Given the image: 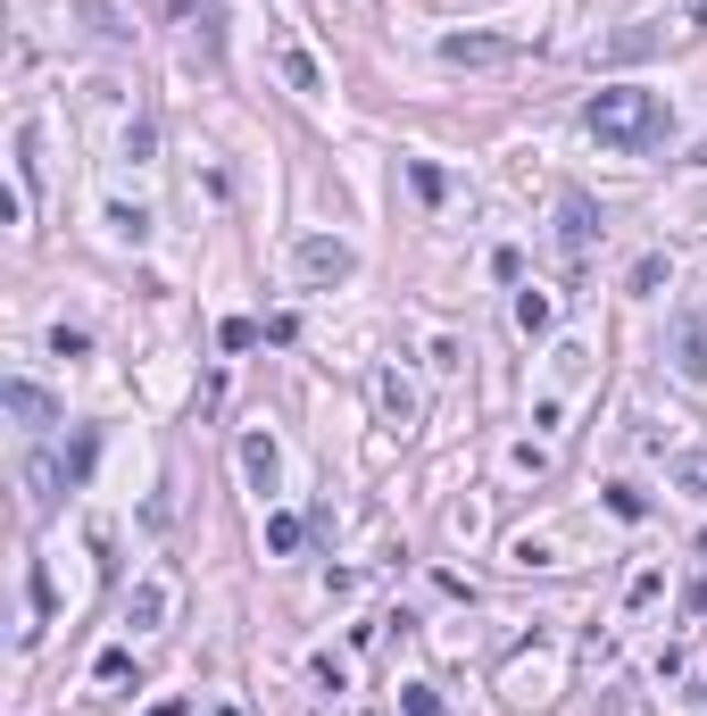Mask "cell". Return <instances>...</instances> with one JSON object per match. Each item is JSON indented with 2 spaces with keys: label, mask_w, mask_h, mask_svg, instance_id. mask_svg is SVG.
Returning <instances> with one entry per match:
<instances>
[{
  "label": "cell",
  "mask_w": 707,
  "mask_h": 716,
  "mask_svg": "<svg viewBox=\"0 0 707 716\" xmlns=\"http://www.w3.org/2000/svg\"><path fill=\"white\" fill-rule=\"evenodd\" d=\"M666 126H674L666 93H641V84H608V93L583 100V133H591V142H608V151H624V159L657 151V142H666Z\"/></svg>",
  "instance_id": "cell-1"
},
{
  "label": "cell",
  "mask_w": 707,
  "mask_h": 716,
  "mask_svg": "<svg viewBox=\"0 0 707 716\" xmlns=\"http://www.w3.org/2000/svg\"><path fill=\"white\" fill-rule=\"evenodd\" d=\"M599 226H608V217L591 208V192H566V200H558V250H566V267H583V259H591Z\"/></svg>",
  "instance_id": "cell-2"
},
{
  "label": "cell",
  "mask_w": 707,
  "mask_h": 716,
  "mask_svg": "<svg viewBox=\"0 0 707 716\" xmlns=\"http://www.w3.org/2000/svg\"><path fill=\"white\" fill-rule=\"evenodd\" d=\"M0 400H9V409H18L25 425H34V434H42V425H58V400L42 392V383H25V376H9V383H0Z\"/></svg>",
  "instance_id": "cell-3"
},
{
  "label": "cell",
  "mask_w": 707,
  "mask_h": 716,
  "mask_svg": "<svg viewBox=\"0 0 707 716\" xmlns=\"http://www.w3.org/2000/svg\"><path fill=\"white\" fill-rule=\"evenodd\" d=\"M350 250H341V242H300V275H308V283H341V275H350Z\"/></svg>",
  "instance_id": "cell-4"
},
{
  "label": "cell",
  "mask_w": 707,
  "mask_h": 716,
  "mask_svg": "<svg viewBox=\"0 0 707 716\" xmlns=\"http://www.w3.org/2000/svg\"><path fill=\"white\" fill-rule=\"evenodd\" d=\"M674 367H683L690 383H707V317H683V325H674Z\"/></svg>",
  "instance_id": "cell-5"
},
{
  "label": "cell",
  "mask_w": 707,
  "mask_h": 716,
  "mask_svg": "<svg viewBox=\"0 0 707 716\" xmlns=\"http://www.w3.org/2000/svg\"><path fill=\"white\" fill-rule=\"evenodd\" d=\"M442 58H449V67H491V58H508V42L500 34H449Z\"/></svg>",
  "instance_id": "cell-6"
},
{
  "label": "cell",
  "mask_w": 707,
  "mask_h": 716,
  "mask_svg": "<svg viewBox=\"0 0 707 716\" xmlns=\"http://www.w3.org/2000/svg\"><path fill=\"white\" fill-rule=\"evenodd\" d=\"M374 409H383V425H416V392H409L400 376H391V367L374 376Z\"/></svg>",
  "instance_id": "cell-7"
},
{
  "label": "cell",
  "mask_w": 707,
  "mask_h": 716,
  "mask_svg": "<svg viewBox=\"0 0 707 716\" xmlns=\"http://www.w3.org/2000/svg\"><path fill=\"white\" fill-rule=\"evenodd\" d=\"M159 617H167V584H133L126 625H133V633H159Z\"/></svg>",
  "instance_id": "cell-8"
},
{
  "label": "cell",
  "mask_w": 707,
  "mask_h": 716,
  "mask_svg": "<svg viewBox=\"0 0 707 716\" xmlns=\"http://www.w3.org/2000/svg\"><path fill=\"white\" fill-rule=\"evenodd\" d=\"M242 467H250V484H259V491H275V442L250 434V442H242Z\"/></svg>",
  "instance_id": "cell-9"
},
{
  "label": "cell",
  "mask_w": 707,
  "mask_h": 716,
  "mask_svg": "<svg viewBox=\"0 0 707 716\" xmlns=\"http://www.w3.org/2000/svg\"><path fill=\"white\" fill-rule=\"evenodd\" d=\"M657 42H666V34H657V25H624V34H616V42H608V51H599V58H650Z\"/></svg>",
  "instance_id": "cell-10"
},
{
  "label": "cell",
  "mask_w": 707,
  "mask_h": 716,
  "mask_svg": "<svg viewBox=\"0 0 707 716\" xmlns=\"http://www.w3.org/2000/svg\"><path fill=\"white\" fill-rule=\"evenodd\" d=\"M516 325L524 334H550V292H516Z\"/></svg>",
  "instance_id": "cell-11"
},
{
  "label": "cell",
  "mask_w": 707,
  "mask_h": 716,
  "mask_svg": "<svg viewBox=\"0 0 707 716\" xmlns=\"http://www.w3.org/2000/svg\"><path fill=\"white\" fill-rule=\"evenodd\" d=\"M25 484H34V509H51V500H58V467H51V458H34V467H25Z\"/></svg>",
  "instance_id": "cell-12"
},
{
  "label": "cell",
  "mask_w": 707,
  "mask_h": 716,
  "mask_svg": "<svg viewBox=\"0 0 707 716\" xmlns=\"http://www.w3.org/2000/svg\"><path fill=\"white\" fill-rule=\"evenodd\" d=\"M267 550H300V517H267Z\"/></svg>",
  "instance_id": "cell-13"
},
{
  "label": "cell",
  "mask_w": 707,
  "mask_h": 716,
  "mask_svg": "<svg viewBox=\"0 0 707 716\" xmlns=\"http://www.w3.org/2000/svg\"><path fill=\"white\" fill-rule=\"evenodd\" d=\"M150 716H184V699H159V708H150Z\"/></svg>",
  "instance_id": "cell-14"
}]
</instances>
